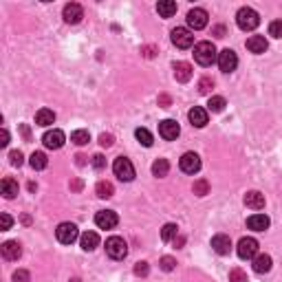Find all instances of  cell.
<instances>
[{
    "mask_svg": "<svg viewBox=\"0 0 282 282\" xmlns=\"http://www.w3.org/2000/svg\"><path fill=\"white\" fill-rule=\"evenodd\" d=\"M194 60L201 64V67H209L218 60V53H216V46L212 42H199L194 46Z\"/></svg>",
    "mask_w": 282,
    "mask_h": 282,
    "instance_id": "cell-1",
    "label": "cell"
},
{
    "mask_svg": "<svg viewBox=\"0 0 282 282\" xmlns=\"http://www.w3.org/2000/svg\"><path fill=\"white\" fill-rule=\"evenodd\" d=\"M236 22L243 31H254V29L260 25V16H258L251 7H243V9H238V14H236Z\"/></svg>",
    "mask_w": 282,
    "mask_h": 282,
    "instance_id": "cell-2",
    "label": "cell"
},
{
    "mask_svg": "<svg viewBox=\"0 0 282 282\" xmlns=\"http://www.w3.org/2000/svg\"><path fill=\"white\" fill-rule=\"evenodd\" d=\"M106 254L108 258H112V260H124L126 256H128V245L122 236H110L106 241Z\"/></svg>",
    "mask_w": 282,
    "mask_h": 282,
    "instance_id": "cell-3",
    "label": "cell"
},
{
    "mask_svg": "<svg viewBox=\"0 0 282 282\" xmlns=\"http://www.w3.org/2000/svg\"><path fill=\"white\" fill-rule=\"evenodd\" d=\"M112 172H115V177L119 179V181H133L135 179V165L130 163V159L126 157H117L115 163H112Z\"/></svg>",
    "mask_w": 282,
    "mask_h": 282,
    "instance_id": "cell-4",
    "label": "cell"
},
{
    "mask_svg": "<svg viewBox=\"0 0 282 282\" xmlns=\"http://www.w3.org/2000/svg\"><path fill=\"white\" fill-rule=\"evenodd\" d=\"M55 236L62 245H73L77 238H80V232H77L75 223H60L55 230Z\"/></svg>",
    "mask_w": 282,
    "mask_h": 282,
    "instance_id": "cell-5",
    "label": "cell"
},
{
    "mask_svg": "<svg viewBox=\"0 0 282 282\" xmlns=\"http://www.w3.org/2000/svg\"><path fill=\"white\" fill-rule=\"evenodd\" d=\"M170 38H172V44L179 46V49H190V46L194 44V33H192L190 29H185V27L172 29Z\"/></svg>",
    "mask_w": 282,
    "mask_h": 282,
    "instance_id": "cell-6",
    "label": "cell"
},
{
    "mask_svg": "<svg viewBox=\"0 0 282 282\" xmlns=\"http://www.w3.org/2000/svg\"><path fill=\"white\" fill-rule=\"evenodd\" d=\"M238 256L243 258V260H254V258L258 256V241L251 236H245L241 238V243H238Z\"/></svg>",
    "mask_w": 282,
    "mask_h": 282,
    "instance_id": "cell-7",
    "label": "cell"
},
{
    "mask_svg": "<svg viewBox=\"0 0 282 282\" xmlns=\"http://www.w3.org/2000/svg\"><path fill=\"white\" fill-rule=\"evenodd\" d=\"M179 167L185 172V175H196L201 170V157L196 152H185L181 159H179Z\"/></svg>",
    "mask_w": 282,
    "mask_h": 282,
    "instance_id": "cell-8",
    "label": "cell"
},
{
    "mask_svg": "<svg viewBox=\"0 0 282 282\" xmlns=\"http://www.w3.org/2000/svg\"><path fill=\"white\" fill-rule=\"evenodd\" d=\"M218 69L223 71V73H232V71H236L238 67V58H236V53H234L232 49H223L218 53Z\"/></svg>",
    "mask_w": 282,
    "mask_h": 282,
    "instance_id": "cell-9",
    "label": "cell"
},
{
    "mask_svg": "<svg viewBox=\"0 0 282 282\" xmlns=\"http://www.w3.org/2000/svg\"><path fill=\"white\" fill-rule=\"evenodd\" d=\"M117 223H119V216L112 209H101V212L95 214V225L99 230H112V227H117Z\"/></svg>",
    "mask_w": 282,
    "mask_h": 282,
    "instance_id": "cell-10",
    "label": "cell"
},
{
    "mask_svg": "<svg viewBox=\"0 0 282 282\" xmlns=\"http://www.w3.org/2000/svg\"><path fill=\"white\" fill-rule=\"evenodd\" d=\"M159 135L163 137L165 141H175L179 135H181V128H179V124L175 119H163V122H159Z\"/></svg>",
    "mask_w": 282,
    "mask_h": 282,
    "instance_id": "cell-11",
    "label": "cell"
},
{
    "mask_svg": "<svg viewBox=\"0 0 282 282\" xmlns=\"http://www.w3.org/2000/svg\"><path fill=\"white\" fill-rule=\"evenodd\" d=\"M42 141H44V146L49 150H60L64 146V141H67V135H64L60 128H53V130H49V133H44Z\"/></svg>",
    "mask_w": 282,
    "mask_h": 282,
    "instance_id": "cell-12",
    "label": "cell"
},
{
    "mask_svg": "<svg viewBox=\"0 0 282 282\" xmlns=\"http://www.w3.org/2000/svg\"><path fill=\"white\" fill-rule=\"evenodd\" d=\"M188 25L194 31H201V29L207 27V11L205 9H192L188 14Z\"/></svg>",
    "mask_w": 282,
    "mask_h": 282,
    "instance_id": "cell-13",
    "label": "cell"
},
{
    "mask_svg": "<svg viewBox=\"0 0 282 282\" xmlns=\"http://www.w3.org/2000/svg\"><path fill=\"white\" fill-rule=\"evenodd\" d=\"M62 16H64V22H69V25H77V22L84 18V9H82V5H77V3H69L67 7H64Z\"/></svg>",
    "mask_w": 282,
    "mask_h": 282,
    "instance_id": "cell-14",
    "label": "cell"
},
{
    "mask_svg": "<svg viewBox=\"0 0 282 282\" xmlns=\"http://www.w3.org/2000/svg\"><path fill=\"white\" fill-rule=\"evenodd\" d=\"M212 249L216 251L218 256H227L232 251V241L230 236H225V234H216L212 238Z\"/></svg>",
    "mask_w": 282,
    "mask_h": 282,
    "instance_id": "cell-15",
    "label": "cell"
},
{
    "mask_svg": "<svg viewBox=\"0 0 282 282\" xmlns=\"http://www.w3.org/2000/svg\"><path fill=\"white\" fill-rule=\"evenodd\" d=\"M0 251H3L5 260H18L20 254H22V247H20V243H18V241H7V243H3Z\"/></svg>",
    "mask_w": 282,
    "mask_h": 282,
    "instance_id": "cell-16",
    "label": "cell"
},
{
    "mask_svg": "<svg viewBox=\"0 0 282 282\" xmlns=\"http://www.w3.org/2000/svg\"><path fill=\"white\" fill-rule=\"evenodd\" d=\"M269 225H271V220L265 214H254L247 218V227L254 232H265V230H269Z\"/></svg>",
    "mask_w": 282,
    "mask_h": 282,
    "instance_id": "cell-17",
    "label": "cell"
},
{
    "mask_svg": "<svg viewBox=\"0 0 282 282\" xmlns=\"http://www.w3.org/2000/svg\"><path fill=\"white\" fill-rule=\"evenodd\" d=\"M188 117H190V124L194 126V128H203V126L207 124V110L205 108H201V106L192 108V110L188 112Z\"/></svg>",
    "mask_w": 282,
    "mask_h": 282,
    "instance_id": "cell-18",
    "label": "cell"
},
{
    "mask_svg": "<svg viewBox=\"0 0 282 282\" xmlns=\"http://www.w3.org/2000/svg\"><path fill=\"white\" fill-rule=\"evenodd\" d=\"M247 49L251 53H256V55H260V53H265L269 49V42L265 40V35H251L247 40Z\"/></svg>",
    "mask_w": 282,
    "mask_h": 282,
    "instance_id": "cell-19",
    "label": "cell"
},
{
    "mask_svg": "<svg viewBox=\"0 0 282 282\" xmlns=\"http://www.w3.org/2000/svg\"><path fill=\"white\" fill-rule=\"evenodd\" d=\"M245 205L249 209H262L265 207V194H260L258 190H251L245 194Z\"/></svg>",
    "mask_w": 282,
    "mask_h": 282,
    "instance_id": "cell-20",
    "label": "cell"
},
{
    "mask_svg": "<svg viewBox=\"0 0 282 282\" xmlns=\"http://www.w3.org/2000/svg\"><path fill=\"white\" fill-rule=\"evenodd\" d=\"M251 262H254V271H256V273H267V271H271V265H273V260H271V256H269V254H258Z\"/></svg>",
    "mask_w": 282,
    "mask_h": 282,
    "instance_id": "cell-21",
    "label": "cell"
},
{
    "mask_svg": "<svg viewBox=\"0 0 282 282\" xmlns=\"http://www.w3.org/2000/svg\"><path fill=\"white\" fill-rule=\"evenodd\" d=\"M18 190H20V188H18V181H16V179H11V177L3 179V183H0V192H3L5 199H16Z\"/></svg>",
    "mask_w": 282,
    "mask_h": 282,
    "instance_id": "cell-22",
    "label": "cell"
},
{
    "mask_svg": "<svg viewBox=\"0 0 282 282\" xmlns=\"http://www.w3.org/2000/svg\"><path fill=\"white\" fill-rule=\"evenodd\" d=\"M35 124L42 126V128H46V126L55 124V112L49 110V108H40V110L35 112Z\"/></svg>",
    "mask_w": 282,
    "mask_h": 282,
    "instance_id": "cell-23",
    "label": "cell"
},
{
    "mask_svg": "<svg viewBox=\"0 0 282 282\" xmlns=\"http://www.w3.org/2000/svg\"><path fill=\"white\" fill-rule=\"evenodd\" d=\"M80 245H82L84 251H93L99 245V236L95 232H84L80 236Z\"/></svg>",
    "mask_w": 282,
    "mask_h": 282,
    "instance_id": "cell-24",
    "label": "cell"
},
{
    "mask_svg": "<svg viewBox=\"0 0 282 282\" xmlns=\"http://www.w3.org/2000/svg\"><path fill=\"white\" fill-rule=\"evenodd\" d=\"M175 77H177V82H190L192 80V67L188 62H177L175 64Z\"/></svg>",
    "mask_w": 282,
    "mask_h": 282,
    "instance_id": "cell-25",
    "label": "cell"
},
{
    "mask_svg": "<svg viewBox=\"0 0 282 282\" xmlns=\"http://www.w3.org/2000/svg\"><path fill=\"white\" fill-rule=\"evenodd\" d=\"M157 11L161 18H172L177 14V3L175 0H161V3L157 5Z\"/></svg>",
    "mask_w": 282,
    "mask_h": 282,
    "instance_id": "cell-26",
    "label": "cell"
},
{
    "mask_svg": "<svg viewBox=\"0 0 282 282\" xmlns=\"http://www.w3.org/2000/svg\"><path fill=\"white\" fill-rule=\"evenodd\" d=\"M177 234H179V227L175 223H165L163 230H161V241H163V243L177 241Z\"/></svg>",
    "mask_w": 282,
    "mask_h": 282,
    "instance_id": "cell-27",
    "label": "cell"
},
{
    "mask_svg": "<svg viewBox=\"0 0 282 282\" xmlns=\"http://www.w3.org/2000/svg\"><path fill=\"white\" fill-rule=\"evenodd\" d=\"M29 163H31L33 170H44V167L49 165V159H46L44 152H33L31 159H29Z\"/></svg>",
    "mask_w": 282,
    "mask_h": 282,
    "instance_id": "cell-28",
    "label": "cell"
},
{
    "mask_svg": "<svg viewBox=\"0 0 282 282\" xmlns=\"http://www.w3.org/2000/svg\"><path fill=\"white\" fill-rule=\"evenodd\" d=\"M95 192H97L99 199H110V196L115 194V188H112L110 181H99L97 188H95Z\"/></svg>",
    "mask_w": 282,
    "mask_h": 282,
    "instance_id": "cell-29",
    "label": "cell"
},
{
    "mask_svg": "<svg viewBox=\"0 0 282 282\" xmlns=\"http://www.w3.org/2000/svg\"><path fill=\"white\" fill-rule=\"evenodd\" d=\"M167 172H170V163H167V159H157L152 163V175L154 177L161 179V177H165Z\"/></svg>",
    "mask_w": 282,
    "mask_h": 282,
    "instance_id": "cell-30",
    "label": "cell"
},
{
    "mask_svg": "<svg viewBox=\"0 0 282 282\" xmlns=\"http://www.w3.org/2000/svg\"><path fill=\"white\" fill-rule=\"evenodd\" d=\"M135 137H137V141H139L141 146H146V148H150V146H152V141H154L148 128H137L135 130Z\"/></svg>",
    "mask_w": 282,
    "mask_h": 282,
    "instance_id": "cell-31",
    "label": "cell"
},
{
    "mask_svg": "<svg viewBox=\"0 0 282 282\" xmlns=\"http://www.w3.org/2000/svg\"><path fill=\"white\" fill-rule=\"evenodd\" d=\"M225 97H220V95H214V97H209V101H207V108L212 112H223L225 110Z\"/></svg>",
    "mask_w": 282,
    "mask_h": 282,
    "instance_id": "cell-32",
    "label": "cell"
},
{
    "mask_svg": "<svg viewBox=\"0 0 282 282\" xmlns=\"http://www.w3.org/2000/svg\"><path fill=\"white\" fill-rule=\"evenodd\" d=\"M71 141H73L75 146H86V143L91 141V135H88V130H75V133L71 135Z\"/></svg>",
    "mask_w": 282,
    "mask_h": 282,
    "instance_id": "cell-33",
    "label": "cell"
},
{
    "mask_svg": "<svg viewBox=\"0 0 282 282\" xmlns=\"http://www.w3.org/2000/svg\"><path fill=\"white\" fill-rule=\"evenodd\" d=\"M194 194H199V196H205L207 192H209V183L205 181V179H199V181H194Z\"/></svg>",
    "mask_w": 282,
    "mask_h": 282,
    "instance_id": "cell-34",
    "label": "cell"
},
{
    "mask_svg": "<svg viewBox=\"0 0 282 282\" xmlns=\"http://www.w3.org/2000/svg\"><path fill=\"white\" fill-rule=\"evenodd\" d=\"M230 282H247V273H245L243 269L234 267L230 271Z\"/></svg>",
    "mask_w": 282,
    "mask_h": 282,
    "instance_id": "cell-35",
    "label": "cell"
},
{
    "mask_svg": "<svg viewBox=\"0 0 282 282\" xmlns=\"http://www.w3.org/2000/svg\"><path fill=\"white\" fill-rule=\"evenodd\" d=\"M159 265H161V269H163V271H172V269L177 267V260L172 256H163L159 260Z\"/></svg>",
    "mask_w": 282,
    "mask_h": 282,
    "instance_id": "cell-36",
    "label": "cell"
},
{
    "mask_svg": "<svg viewBox=\"0 0 282 282\" xmlns=\"http://www.w3.org/2000/svg\"><path fill=\"white\" fill-rule=\"evenodd\" d=\"M9 161H11V165L20 167L22 163H25V157H22L20 150H11V152H9Z\"/></svg>",
    "mask_w": 282,
    "mask_h": 282,
    "instance_id": "cell-37",
    "label": "cell"
},
{
    "mask_svg": "<svg viewBox=\"0 0 282 282\" xmlns=\"http://www.w3.org/2000/svg\"><path fill=\"white\" fill-rule=\"evenodd\" d=\"M269 35H273V38H282V20H273L271 25H269Z\"/></svg>",
    "mask_w": 282,
    "mask_h": 282,
    "instance_id": "cell-38",
    "label": "cell"
},
{
    "mask_svg": "<svg viewBox=\"0 0 282 282\" xmlns=\"http://www.w3.org/2000/svg\"><path fill=\"white\" fill-rule=\"evenodd\" d=\"M212 88H214V82L209 80V77H203V80L199 82V91H201L203 95H205V93H209V91H212Z\"/></svg>",
    "mask_w": 282,
    "mask_h": 282,
    "instance_id": "cell-39",
    "label": "cell"
},
{
    "mask_svg": "<svg viewBox=\"0 0 282 282\" xmlns=\"http://www.w3.org/2000/svg\"><path fill=\"white\" fill-rule=\"evenodd\" d=\"M29 280H31V275H29L27 269H18L14 273V282H29Z\"/></svg>",
    "mask_w": 282,
    "mask_h": 282,
    "instance_id": "cell-40",
    "label": "cell"
},
{
    "mask_svg": "<svg viewBox=\"0 0 282 282\" xmlns=\"http://www.w3.org/2000/svg\"><path fill=\"white\" fill-rule=\"evenodd\" d=\"M11 225H14V218H11L9 214H3V216H0V230H3V232H7Z\"/></svg>",
    "mask_w": 282,
    "mask_h": 282,
    "instance_id": "cell-41",
    "label": "cell"
},
{
    "mask_svg": "<svg viewBox=\"0 0 282 282\" xmlns=\"http://www.w3.org/2000/svg\"><path fill=\"white\" fill-rule=\"evenodd\" d=\"M148 271H150V267H148V262H137L135 265V275H148Z\"/></svg>",
    "mask_w": 282,
    "mask_h": 282,
    "instance_id": "cell-42",
    "label": "cell"
},
{
    "mask_svg": "<svg viewBox=\"0 0 282 282\" xmlns=\"http://www.w3.org/2000/svg\"><path fill=\"white\" fill-rule=\"evenodd\" d=\"M104 165H106L104 157H101V154H95V157H93V167H95V170H104Z\"/></svg>",
    "mask_w": 282,
    "mask_h": 282,
    "instance_id": "cell-43",
    "label": "cell"
},
{
    "mask_svg": "<svg viewBox=\"0 0 282 282\" xmlns=\"http://www.w3.org/2000/svg\"><path fill=\"white\" fill-rule=\"evenodd\" d=\"M112 141H115V139H112V135H101L99 137V146H104V148H110L112 146Z\"/></svg>",
    "mask_w": 282,
    "mask_h": 282,
    "instance_id": "cell-44",
    "label": "cell"
},
{
    "mask_svg": "<svg viewBox=\"0 0 282 282\" xmlns=\"http://www.w3.org/2000/svg\"><path fill=\"white\" fill-rule=\"evenodd\" d=\"M9 143V133H7V128H3V141H0V146H7Z\"/></svg>",
    "mask_w": 282,
    "mask_h": 282,
    "instance_id": "cell-45",
    "label": "cell"
},
{
    "mask_svg": "<svg viewBox=\"0 0 282 282\" xmlns=\"http://www.w3.org/2000/svg\"><path fill=\"white\" fill-rule=\"evenodd\" d=\"M143 55H146V58H152V55H154V49H152V46H146V49H143Z\"/></svg>",
    "mask_w": 282,
    "mask_h": 282,
    "instance_id": "cell-46",
    "label": "cell"
},
{
    "mask_svg": "<svg viewBox=\"0 0 282 282\" xmlns=\"http://www.w3.org/2000/svg\"><path fill=\"white\" fill-rule=\"evenodd\" d=\"M71 190H82V181H73L71 183Z\"/></svg>",
    "mask_w": 282,
    "mask_h": 282,
    "instance_id": "cell-47",
    "label": "cell"
},
{
    "mask_svg": "<svg viewBox=\"0 0 282 282\" xmlns=\"http://www.w3.org/2000/svg\"><path fill=\"white\" fill-rule=\"evenodd\" d=\"M71 282H80V280H77V278H73V280H71Z\"/></svg>",
    "mask_w": 282,
    "mask_h": 282,
    "instance_id": "cell-48",
    "label": "cell"
}]
</instances>
